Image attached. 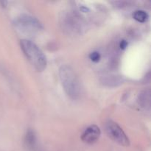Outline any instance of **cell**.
I'll use <instances>...</instances> for the list:
<instances>
[{
	"mask_svg": "<svg viewBox=\"0 0 151 151\" xmlns=\"http://www.w3.org/2000/svg\"><path fill=\"white\" fill-rule=\"evenodd\" d=\"M60 81L67 95L72 100H77L81 93L79 80L73 69L68 65H63L59 70Z\"/></svg>",
	"mask_w": 151,
	"mask_h": 151,
	"instance_id": "1",
	"label": "cell"
},
{
	"mask_svg": "<svg viewBox=\"0 0 151 151\" xmlns=\"http://www.w3.org/2000/svg\"><path fill=\"white\" fill-rule=\"evenodd\" d=\"M21 48L27 60L38 72H42L47 67V58L39 47L29 40L23 39L20 42Z\"/></svg>",
	"mask_w": 151,
	"mask_h": 151,
	"instance_id": "2",
	"label": "cell"
},
{
	"mask_svg": "<svg viewBox=\"0 0 151 151\" xmlns=\"http://www.w3.org/2000/svg\"><path fill=\"white\" fill-rule=\"evenodd\" d=\"M14 25L16 29L24 35L32 36L43 29V26L38 20L29 15L23 14L17 17Z\"/></svg>",
	"mask_w": 151,
	"mask_h": 151,
	"instance_id": "3",
	"label": "cell"
},
{
	"mask_svg": "<svg viewBox=\"0 0 151 151\" xmlns=\"http://www.w3.org/2000/svg\"><path fill=\"white\" fill-rule=\"evenodd\" d=\"M105 128L107 135L115 142L125 147L129 145L130 142L128 137L116 122L111 120L108 121L106 123Z\"/></svg>",
	"mask_w": 151,
	"mask_h": 151,
	"instance_id": "4",
	"label": "cell"
},
{
	"mask_svg": "<svg viewBox=\"0 0 151 151\" xmlns=\"http://www.w3.org/2000/svg\"><path fill=\"white\" fill-rule=\"evenodd\" d=\"M100 130L97 125H93L88 127L83 133L81 136V139L83 142L87 144H93L96 142L100 138Z\"/></svg>",
	"mask_w": 151,
	"mask_h": 151,
	"instance_id": "5",
	"label": "cell"
},
{
	"mask_svg": "<svg viewBox=\"0 0 151 151\" xmlns=\"http://www.w3.org/2000/svg\"><path fill=\"white\" fill-rule=\"evenodd\" d=\"M133 17L137 22H140V23H144V22H147L149 16L144 10H137L133 14Z\"/></svg>",
	"mask_w": 151,
	"mask_h": 151,
	"instance_id": "6",
	"label": "cell"
},
{
	"mask_svg": "<svg viewBox=\"0 0 151 151\" xmlns=\"http://www.w3.org/2000/svg\"><path fill=\"white\" fill-rule=\"evenodd\" d=\"M35 134L34 133L32 132V131H29L27 134L26 136V142L27 143V145H32L35 142Z\"/></svg>",
	"mask_w": 151,
	"mask_h": 151,
	"instance_id": "7",
	"label": "cell"
},
{
	"mask_svg": "<svg viewBox=\"0 0 151 151\" xmlns=\"http://www.w3.org/2000/svg\"><path fill=\"white\" fill-rule=\"evenodd\" d=\"M100 54L98 52H92L91 54L89 55V58L91 61L94 62V63H97V62L100 61Z\"/></svg>",
	"mask_w": 151,
	"mask_h": 151,
	"instance_id": "8",
	"label": "cell"
},
{
	"mask_svg": "<svg viewBox=\"0 0 151 151\" xmlns=\"http://www.w3.org/2000/svg\"><path fill=\"white\" fill-rule=\"evenodd\" d=\"M127 46H128V42H127L125 40H122V41H121L120 44H119V47H120V48L122 49V50H125V49L127 47Z\"/></svg>",
	"mask_w": 151,
	"mask_h": 151,
	"instance_id": "9",
	"label": "cell"
},
{
	"mask_svg": "<svg viewBox=\"0 0 151 151\" xmlns=\"http://www.w3.org/2000/svg\"><path fill=\"white\" fill-rule=\"evenodd\" d=\"M81 9V10H82L83 12H86V11H88V9L87 8V7H82Z\"/></svg>",
	"mask_w": 151,
	"mask_h": 151,
	"instance_id": "10",
	"label": "cell"
}]
</instances>
